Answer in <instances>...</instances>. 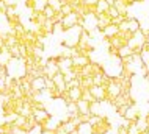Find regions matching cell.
<instances>
[{
	"instance_id": "obj_1",
	"label": "cell",
	"mask_w": 149,
	"mask_h": 134,
	"mask_svg": "<svg viewBox=\"0 0 149 134\" xmlns=\"http://www.w3.org/2000/svg\"><path fill=\"white\" fill-rule=\"evenodd\" d=\"M79 20H80V14L77 13V11H72V13L63 16V19H61V22H60V23H61L63 30H69V28L77 25Z\"/></svg>"
},
{
	"instance_id": "obj_2",
	"label": "cell",
	"mask_w": 149,
	"mask_h": 134,
	"mask_svg": "<svg viewBox=\"0 0 149 134\" xmlns=\"http://www.w3.org/2000/svg\"><path fill=\"white\" fill-rule=\"evenodd\" d=\"M30 84H31V89L35 92H41L46 89V76H33Z\"/></svg>"
},
{
	"instance_id": "obj_3",
	"label": "cell",
	"mask_w": 149,
	"mask_h": 134,
	"mask_svg": "<svg viewBox=\"0 0 149 134\" xmlns=\"http://www.w3.org/2000/svg\"><path fill=\"white\" fill-rule=\"evenodd\" d=\"M118 33H119V27H118V25H115V23H108V25L102 30V34L105 36L107 39L113 38V36H116Z\"/></svg>"
},
{
	"instance_id": "obj_4",
	"label": "cell",
	"mask_w": 149,
	"mask_h": 134,
	"mask_svg": "<svg viewBox=\"0 0 149 134\" xmlns=\"http://www.w3.org/2000/svg\"><path fill=\"white\" fill-rule=\"evenodd\" d=\"M77 109H79V114H91L90 112V101L80 98L77 100Z\"/></svg>"
},
{
	"instance_id": "obj_5",
	"label": "cell",
	"mask_w": 149,
	"mask_h": 134,
	"mask_svg": "<svg viewBox=\"0 0 149 134\" xmlns=\"http://www.w3.org/2000/svg\"><path fill=\"white\" fill-rule=\"evenodd\" d=\"M82 89L80 87H71V89H68V95H69V100L71 101H77L82 98Z\"/></svg>"
},
{
	"instance_id": "obj_6",
	"label": "cell",
	"mask_w": 149,
	"mask_h": 134,
	"mask_svg": "<svg viewBox=\"0 0 149 134\" xmlns=\"http://www.w3.org/2000/svg\"><path fill=\"white\" fill-rule=\"evenodd\" d=\"M130 55H134V50H132L127 44L118 48V56H119V58H126V56H130Z\"/></svg>"
},
{
	"instance_id": "obj_7",
	"label": "cell",
	"mask_w": 149,
	"mask_h": 134,
	"mask_svg": "<svg viewBox=\"0 0 149 134\" xmlns=\"http://www.w3.org/2000/svg\"><path fill=\"white\" fill-rule=\"evenodd\" d=\"M47 6H50L54 11L60 13V10H61V6H63V2L61 0H47Z\"/></svg>"
},
{
	"instance_id": "obj_8",
	"label": "cell",
	"mask_w": 149,
	"mask_h": 134,
	"mask_svg": "<svg viewBox=\"0 0 149 134\" xmlns=\"http://www.w3.org/2000/svg\"><path fill=\"white\" fill-rule=\"evenodd\" d=\"M42 14L46 16V19H54L55 14H57V11H54L50 6H46V8L42 10Z\"/></svg>"
},
{
	"instance_id": "obj_9",
	"label": "cell",
	"mask_w": 149,
	"mask_h": 134,
	"mask_svg": "<svg viewBox=\"0 0 149 134\" xmlns=\"http://www.w3.org/2000/svg\"><path fill=\"white\" fill-rule=\"evenodd\" d=\"M74 11V6L71 5V3H64V5L61 6V10H60V13H61L63 16H66V14H69Z\"/></svg>"
},
{
	"instance_id": "obj_10",
	"label": "cell",
	"mask_w": 149,
	"mask_h": 134,
	"mask_svg": "<svg viewBox=\"0 0 149 134\" xmlns=\"http://www.w3.org/2000/svg\"><path fill=\"white\" fill-rule=\"evenodd\" d=\"M107 14H108V17H110V19H115V17H118V16H119L118 10H116L115 6H110V8H108Z\"/></svg>"
},
{
	"instance_id": "obj_11",
	"label": "cell",
	"mask_w": 149,
	"mask_h": 134,
	"mask_svg": "<svg viewBox=\"0 0 149 134\" xmlns=\"http://www.w3.org/2000/svg\"><path fill=\"white\" fill-rule=\"evenodd\" d=\"M118 134H129V128H126V126L121 125V126L118 128Z\"/></svg>"
}]
</instances>
